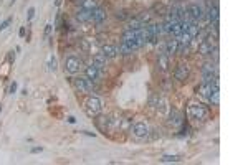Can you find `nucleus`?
I'll return each mask as SVG.
<instances>
[{"mask_svg": "<svg viewBox=\"0 0 248 165\" xmlns=\"http://www.w3.org/2000/svg\"><path fill=\"white\" fill-rule=\"evenodd\" d=\"M218 17H220V10H218L217 5L210 7L209 12H207V20L210 23H213V25H218Z\"/></svg>", "mask_w": 248, "mask_h": 165, "instance_id": "ddd939ff", "label": "nucleus"}, {"mask_svg": "<svg viewBox=\"0 0 248 165\" xmlns=\"http://www.w3.org/2000/svg\"><path fill=\"white\" fill-rule=\"evenodd\" d=\"M84 74H86V78H88V79H91V81H96L98 78H99L101 71H99V69H98L96 66H93V64H89V66H86V69H84Z\"/></svg>", "mask_w": 248, "mask_h": 165, "instance_id": "4468645a", "label": "nucleus"}, {"mask_svg": "<svg viewBox=\"0 0 248 165\" xmlns=\"http://www.w3.org/2000/svg\"><path fill=\"white\" fill-rule=\"evenodd\" d=\"M68 122H70V124H74V122H76V119H74L73 116H70V117H68Z\"/></svg>", "mask_w": 248, "mask_h": 165, "instance_id": "f704fd0d", "label": "nucleus"}, {"mask_svg": "<svg viewBox=\"0 0 248 165\" xmlns=\"http://www.w3.org/2000/svg\"><path fill=\"white\" fill-rule=\"evenodd\" d=\"M101 53H103L106 58H114V56L118 55V48H116L114 45H104V46L101 48Z\"/></svg>", "mask_w": 248, "mask_h": 165, "instance_id": "f3484780", "label": "nucleus"}, {"mask_svg": "<svg viewBox=\"0 0 248 165\" xmlns=\"http://www.w3.org/2000/svg\"><path fill=\"white\" fill-rule=\"evenodd\" d=\"M202 78L204 82H212L217 79V66L215 63H205L204 68H202Z\"/></svg>", "mask_w": 248, "mask_h": 165, "instance_id": "0eeeda50", "label": "nucleus"}, {"mask_svg": "<svg viewBox=\"0 0 248 165\" xmlns=\"http://www.w3.org/2000/svg\"><path fill=\"white\" fill-rule=\"evenodd\" d=\"M187 114L194 122H204L209 117V109L204 104H190L187 108Z\"/></svg>", "mask_w": 248, "mask_h": 165, "instance_id": "f03ea898", "label": "nucleus"}, {"mask_svg": "<svg viewBox=\"0 0 248 165\" xmlns=\"http://www.w3.org/2000/svg\"><path fill=\"white\" fill-rule=\"evenodd\" d=\"M103 109V102L98 96H88L84 101V111L88 116H98Z\"/></svg>", "mask_w": 248, "mask_h": 165, "instance_id": "7ed1b4c3", "label": "nucleus"}, {"mask_svg": "<svg viewBox=\"0 0 248 165\" xmlns=\"http://www.w3.org/2000/svg\"><path fill=\"white\" fill-rule=\"evenodd\" d=\"M91 17H93V12H91V10H84V8H79L78 13H76V18L79 22H83V23L84 22H89Z\"/></svg>", "mask_w": 248, "mask_h": 165, "instance_id": "a211bd4d", "label": "nucleus"}, {"mask_svg": "<svg viewBox=\"0 0 248 165\" xmlns=\"http://www.w3.org/2000/svg\"><path fill=\"white\" fill-rule=\"evenodd\" d=\"M212 50H217V37L207 35V38L202 40V43L199 45V51L202 55H210Z\"/></svg>", "mask_w": 248, "mask_h": 165, "instance_id": "39448f33", "label": "nucleus"}, {"mask_svg": "<svg viewBox=\"0 0 248 165\" xmlns=\"http://www.w3.org/2000/svg\"><path fill=\"white\" fill-rule=\"evenodd\" d=\"M55 5H56V7H60V5H61V0H56V2H55Z\"/></svg>", "mask_w": 248, "mask_h": 165, "instance_id": "c9c22d12", "label": "nucleus"}, {"mask_svg": "<svg viewBox=\"0 0 248 165\" xmlns=\"http://www.w3.org/2000/svg\"><path fill=\"white\" fill-rule=\"evenodd\" d=\"M13 60H15V55H13V51H10V55H8V61L12 63Z\"/></svg>", "mask_w": 248, "mask_h": 165, "instance_id": "473e14b6", "label": "nucleus"}, {"mask_svg": "<svg viewBox=\"0 0 248 165\" xmlns=\"http://www.w3.org/2000/svg\"><path fill=\"white\" fill-rule=\"evenodd\" d=\"M10 23H12V17H8V18H7V20H3L2 23H0V32H3V30H5V28H7V27L10 25Z\"/></svg>", "mask_w": 248, "mask_h": 165, "instance_id": "a878e982", "label": "nucleus"}, {"mask_svg": "<svg viewBox=\"0 0 248 165\" xmlns=\"http://www.w3.org/2000/svg\"><path fill=\"white\" fill-rule=\"evenodd\" d=\"M177 50H179V40H169L165 43V55L167 56H172V55H175L177 53Z\"/></svg>", "mask_w": 248, "mask_h": 165, "instance_id": "2eb2a0df", "label": "nucleus"}, {"mask_svg": "<svg viewBox=\"0 0 248 165\" xmlns=\"http://www.w3.org/2000/svg\"><path fill=\"white\" fill-rule=\"evenodd\" d=\"M106 60H108V58L103 55V53H99V55H96V56L93 58V63H91V64H93V66H96L99 71H103V69L106 68Z\"/></svg>", "mask_w": 248, "mask_h": 165, "instance_id": "dca6fc26", "label": "nucleus"}, {"mask_svg": "<svg viewBox=\"0 0 248 165\" xmlns=\"http://www.w3.org/2000/svg\"><path fill=\"white\" fill-rule=\"evenodd\" d=\"M83 68V60L76 55H70L65 58V69L68 74H76Z\"/></svg>", "mask_w": 248, "mask_h": 165, "instance_id": "20e7f679", "label": "nucleus"}, {"mask_svg": "<svg viewBox=\"0 0 248 165\" xmlns=\"http://www.w3.org/2000/svg\"><path fill=\"white\" fill-rule=\"evenodd\" d=\"M169 61H170V56H167L165 53H160L159 55V66L162 71H165L167 68H169Z\"/></svg>", "mask_w": 248, "mask_h": 165, "instance_id": "aec40b11", "label": "nucleus"}, {"mask_svg": "<svg viewBox=\"0 0 248 165\" xmlns=\"http://www.w3.org/2000/svg\"><path fill=\"white\" fill-rule=\"evenodd\" d=\"M182 13H184V10L180 7H174V8L170 10L169 22H180L182 20Z\"/></svg>", "mask_w": 248, "mask_h": 165, "instance_id": "6ab92c4d", "label": "nucleus"}, {"mask_svg": "<svg viewBox=\"0 0 248 165\" xmlns=\"http://www.w3.org/2000/svg\"><path fill=\"white\" fill-rule=\"evenodd\" d=\"M0 111H2V106H0Z\"/></svg>", "mask_w": 248, "mask_h": 165, "instance_id": "e433bc0d", "label": "nucleus"}, {"mask_svg": "<svg viewBox=\"0 0 248 165\" xmlns=\"http://www.w3.org/2000/svg\"><path fill=\"white\" fill-rule=\"evenodd\" d=\"M164 163H169V162H180V155H162L160 158Z\"/></svg>", "mask_w": 248, "mask_h": 165, "instance_id": "5701e85b", "label": "nucleus"}, {"mask_svg": "<svg viewBox=\"0 0 248 165\" xmlns=\"http://www.w3.org/2000/svg\"><path fill=\"white\" fill-rule=\"evenodd\" d=\"M33 17H35V8H33V7H30V8H28V17H27V18H28V22H30V20H33Z\"/></svg>", "mask_w": 248, "mask_h": 165, "instance_id": "c85d7f7f", "label": "nucleus"}, {"mask_svg": "<svg viewBox=\"0 0 248 165\" xmlns=\"http://www.w3.org/2000/svg\"><path fill=\"white\" fill-rule=\"evenodd\" d=\"M98 7V2L96 0H81V7L79 8H84V10H91L93 12Z\"/></svg>", "mask_w": 248, "mask_h": 165, "instance_id": "412c9836", "label": "nucleus"}, {"mask_svg": "<svg viewBox=\"0 0 248 165\" xmlns=\"http://www.w3.org/2000/svg\"><path fill=\"white\" fill-rule=\"evenodd\" d=\"M51 30H53V25H51V23H47V25H45V38H48L51 35Z\"/></svg>", "mask_w": 248, "mask_h": 165, "instance_id": "cd10ccee", "label": "nucleus"}, {"mask_svg": "<svg viewBox=\"0 0 248 165\" xmlns=\"http://www.w3.org/2000/svg\"><path fill=\"white\" fill-rule=\"evenodd\" d=\"M175 79H179V81H184L189 76V64L187 63H180L177 66V69H175Z\"/></svg>", "mask_w": 248, "mask_h": 165, "instance_id": "f8f14e48", "label": "nucleus"}, {"mask_svg": "<svg viewBox=\"0 0 248 165\" xmlns=\"http://www.w3.org/2000/svg\"><path fill=\"white\" fill-rule=\"evenodd\" d=\"M118 53H121V55H131L132 51H131V50H129V48H128V46H126L124 43H121V46L118 48Z\"/></svg>", "mask_w": 248, "mask_h": 165, "instance_id": "b1692460", "label": "nucleus"}, {"mask_svg": "<svg viewBox=\"0 0 248 165\" xmlns=\"http://www.w3.org/2000/svg\"><path fill=\"white\" fill-rule=\"evenodd\" d=\"M123 43L128 46L131 51H136L137 48H141L144 45L142 35H141V28H128L123 35Z\"/></svg>", "mask_w": 248, "mask_h": 165, "instance_id": "f257e3e1", "label": "nucleus"}, {"mask_svg": "<svg viewBox=\"0 0 248 165\" xmlns=\"http://www.w3.org/2000/svg\"><path fill=\"white\" fill-rule=\"evenodd\" d=\"M116 17L123 20V18H126V13H124V12H118V15H116Z\"/></svg>", "mask_w": 248, "mask_h": 165, "instance_id": "2f4dec72", "label": "nucleus"}, {"mask_svg": "<svg viewBox=\"0 0 248 165\" xmlns=\"http://www.w3.org/2000/svg\"><path fill=\"white\" fill-rule=\"evenodd\" d=\"M18 37H22V38L25 37V27H20V30H18Z\"/></svg>", "mask_w": 248, "mask_h": 165, "instance_id": "7c9ffc66", "label": "nucleus"}, {"mask_svg": "<svg viewBox=\"0 0 248 165\" xmlns=\"http://www.w3.org/2000/svg\"><path fill=\"white\" fill-rule=\"evenodd\" d=\"M91 20H93L96 25H101L103 22L106 20V12H104V8H101L99 5L93 10V17H91Z\"/></svg>", "mask_w": 248, "mask_h": 165, "instance_id": "9b49d317", "label": "nucleus"}, {"mask_svg": "<svg viewBox=\"0 0 248 165\" xmlns=\"http://www.w3.org/2000/svg\"><path fill=\"white\" fill-rule=\"evenodd\" d=\"M170 122L174 124V126H179V124H182L180 114H179L177 111H172V112H170Z\"/></svg>", "mask_w": 248, "mask_h": 165, "instance_id": "4be33fe9", "label": "nucleus"}, {"mask_svg": "<svg viewBox=\"0 0 248 165\" xmlns=\"http://www.w3.org/2000/svg\"><path fill=\"white\" fill-rule=\"evenodd\" d=\"M42 150H43L42 147H33V149H32L30 152H32V154H38V152H42Z\"/></svg>", "mask_w": 248, "mask_h": 165, "instance_id": "c756f323", "label": "nucleus"}, {"mask_svg": "<svg viewBox=\"0 0 248 165\" xmlns=\"http://www.w3.org/2000/svg\"><path fill=\"white\" fill-rule=\"evenodd\" d=\"M185 12H187L189 18L192 20V22H195V23H199L202 18H204V13H205L204 8H202L199 3H190Z\"/></svg>", "mask_w": 248, "mask_h": 165, "instance_id": "423d86ee", "label": "nucleus"}, {"mask_svg": "<svg viewBox=\"0 0 248 165\" xmlns=\"http://www.w3.org/2000/svg\"><path fill=\"white\" fill-rule=\"evenodd\" d=\"M132 134H134L137 139H144V137H147V134H149V127H147V124H146V122H136L134 126H132Z\"/></svg>", "mask_w": 248, "mask_h": 165, "instance_id": "1a4fd4ad", "label": "nucleus"}, {"mask_svg": "<svg viewBox=\"0 0 248 165\" xmlns=\"http://www.w3.org/2000/svg\"><path fill=\"white\" fill-rule=\"evenodd\" d=\"M17 89H18V82L13 81L12 84H10V88H8V94H15V92H17Z\"/></svg>", "mask_w": 248, "mask_h": 165, "instance_id": "bb28decb", "label": "nucleus"}, {"mask_svg": "<svg viewBox=\"0 0 248 165\" xmlns=\"http://www.w3.org/2000/svg\"><path fill=\"white\" fill-rule=\"evenodd\" d=\"M74 86H76V89L79 92H91V91H93V81L88 79L86 76H84V78L74 79Z\"/></svg>", "mask_w": 248, "mask_h": 165, "instance_id": "6e6552de", "label": "nucleus"}, {"mask_svg": "<svg viewBox=\"0 0 248 165\" xmlns=\"http://www.w3.org/2000/svg\"><path fill=\"white\" fill-rule=\"evenodd\" d=\"M209 101L212 104H218L220 102V88H218V79L212 82V89H210V94H209Z\"/></svg>", "mask_w": 248, "mask_h": 165, "instance_id": "9d476101", "label": "nucleus"}, {"mask_svg": "<svg viewBox=\"0 0 248 165\" xmlns=\"http://www.w3.org/2000/svg\"><path fill=\"white\" fill-rule=\"evenodd\" d=\"M81 132H83L84 135H91V137H94V135H96L94 132H88V131H81Z\"/></svg>", "mask_w": 248, "mask_h": 165, "instance_id": "72a5a7b5", "label": "nucleus"}, {"mask_svg": "<svg viewBox=\"0 0 248 165\" xmlns=\"http://www.w3.org/2000/svg\"><path fill=\"white\" fill-rule=\"evenodd\" d=\"M56 64H58V63H56V58H55L53 55H51V56H50V63H48V66H50L51 71H56V68H58Z\"/></svg>", "mask_w": 248, "mask_h": 165, "instance_id": "393cba45", "label": "nucleus"}]
</instances>
